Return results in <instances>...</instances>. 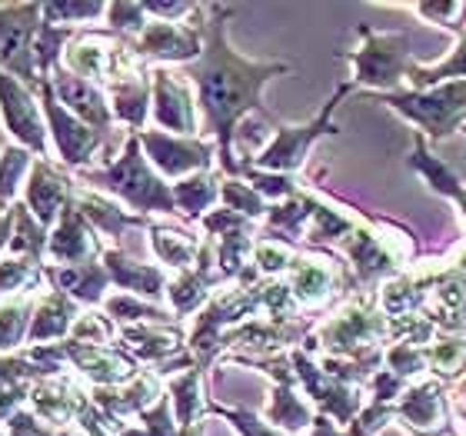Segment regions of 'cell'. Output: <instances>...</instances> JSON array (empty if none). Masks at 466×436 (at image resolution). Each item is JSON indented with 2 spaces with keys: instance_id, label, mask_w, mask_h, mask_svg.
Wrapping results in <instances>:
<instances>
[{
  "instance_id": "obj_2",
  "label": "cell",
  "mask_w": 466,
  "mask_h": 436,
  "mask_svg": "<svg viewBox=\"0 0 466 436\" xmlns=\"http://www.w3.org/2000/svg\"><path fill=\"white\" fill-rule=\"evenodd\" d=\"M373 100L413 120L433 140L450 137L466 120V80H447L433 90H407V94L393 90V94H377Z\"/></svg>"
},
{
  "instance_id": "obj_5",
  "label": "cell",
  "mask_w": 466,
  "mask_h": 436,
  "mask_svg": "<svg viewBox=\"0 0 466 436\" xmlns=\"http://www.w3.org/2000/svg\"><path fill=\"white\" fill-rule=\"evenodd\" d=\"M383 333H387L383 317L373 313L370 307L353 303V307H347V310L327 327L323 337H327V347L337 350V353H353V357H360V350L383 340Z\"/></svg>"
},
{
  "instance_id": "obj_8",
  "label": "cell",
  "mask_w": 466,
  "mask_h": 436,
  "mask_svg": "<svg viewBox=\"0 0 466 436\" xmlns=\"http://www.w3.org/2000/svg\"><path fill=\"white\" fill-rule=\"evenodd\" d=\"M144 144L150 147V154L167 174H184V170H194V167L210 164V150L204 144H174L167 137L147 134Z\"/></svg>"
},
{
  "instance_id": "obj_22",
  "label": "cell",
  "mask_w": 466,
  "mask_h": 436,
  "mask_svg": "<svg viewBox=\"0 0 466 436\" xmlns=\"http://www.w3.org/2000/svg\"><path fill=\"white\" fill-rule=\"evenodd\" d=\"M460 397H463V400H466V383H463V387H460Z\"/></svg>"
},
{
  "instance_id": "obj_10",
  "label": "cell",
  "mask_w": 466,
  "mask_h": 436,
  "mask_svg": "<svg viewBox=\"0 0 466 436\" xmlns=\"http://www.w3.org/2000/svg\"><path fill=\"white\" fill-rule=\"evenodd\" d=\"M410 167H417L420 174L427 177L430 187L437 190V194L443 197H453L460 207H463V214H466V187L460 184L457 177L450 174V167L447 164H440L437 157L427 150V140L423 137H417V147H413V157H410Z\"/></svg>"
},
{
  "instance_id": "obj_14",
  "label": "cell",
  "mask_w": 466,
  "mask_h": 436,
  "mask_svg": "<svg viewBox=\"0 0 466 436\" xmlns=\"http://www.w3.org/2000/svg\"><path fill=\"white\" fill-rule=\"evenodd\" d=\"M427 360H433V373L443 377H457L466 367V347L460 340H440L437 347L427 350Z\"/></svg>"
},
{
  "instance_id": "obj_1",
  "label": "cell",
  "mask_w": 466,
  "mask_h": 436,
  "mask_svg": "<svg viewBox=\"0 0 466 436\" xmlns=\"http://www.w3.org/2000/svg\"><path fill=\"white\" fill-rule=\"evenodd\" d=\"M287 64H250L230 54L220 34V20H217L214 34H210V47H207L200 67H197V84H200V104L214 130L220 134L224 144V164L233 170L230 160V134L237 117L247 114L250 107H260V87L273 74H283Z\"/></svg>"
},
{
  "instance_id": "obj_12",
  "label": "cell",
  "mask_w": 466,
  "mask_h": 436,
  "mask_svg": "<svg viewBox=\"0 0 466 436\" xmlns=\"http://www.w3.org/2000/svg\"><path fill=\"white\" fill-rule=\"evenodd\" d=\"M140 50L144 54H157V57H177L184 60L190 57V54H197V40L190 37V34H184L180 27H174V24H150L144 34V40H140Z\"/></svg>"
},
{
  "instance_id": "obj_23",
  "label": "cell",
  "mask_w": 466,
  "mask_h": 436,
  "mask_svg": "<svg viewBox=\"0 0 466 436\" xmlns=\"http://www.w3.org/2000/svg\"><path fill=\"white\" fill-rule=\"evenodd\" d=\"M463 134H466V127H463Z\"/></svg>"
},
{
  "instance_id": "obj_17",
  "label": "cell",
  "mask_w": 466,
  "mask_h": 436,
  "mask_svg": "<svg viewBox=\"0 0 466 436\" xmlns=\"http://www.w3.org/2000/svg\"><path fill=\"white\" fill-rule=\"evenodd\" d=\"M313 217H317L313 240H333V237H347V233L353 230V220L343 217L340 210H330V207H317Z\"/></svg>"
},
{
  "instance_id": "obj_3",
  "label": "cell",
  "mask_w": 466,
  "mask_h": 436,
  "mask_svg": "<svg viewBox=\"0 0 466 436\" xmlns=\"http://www.w3.org/2000/svg\"><path fill=\"white\" fill-rule=\"evenodd\" d=\"M357 34L363 37V47L350 54L353 84L393 94V87L410 70V37L407 34H377L370 27H360Z\"/></svg>"
},
{
  "instance_id": "obj_20",
  "label": "cell",
  "mask_w": 466,
  "mask_h": 436,
  "mask_svg": "<svg viewBox=\"0 0 466 436\" xmlns=\"http://www.w3.org/2000/svg\"><path fill=\"white\" fill-rule=\"evenodd\" d=\"M420 14H430V17H437V20H450V17H457L460 10V4H420Z\"/></svg>"
},
{
  "instance_id": "obj_16",
  "label": "cell",
  "mask_w": 466,
  "mask_h": 436,
  "mask_svg": "<svg viewBox=\"0 0 466 436\" xmlns=\"http://www.w3.org/2000/svg\"><path fill=\"white\" fill-rule=\"evenodd\" d=\"M270 417L280 420L283 427L300 430V427H307V420H310V410H307V403H300V400L293 397L290 390H277V400H273Z\"/></svg>"
},
{
  "instance_id": "obj_7",
  "label": "cell",
  "mask_w": 466,
  "mask_h": 436,
  "mask_svg": "<svg viewBox=\"0 0 466 436\" xmlns=\"http://www.w3.org/2000/svg\"><path fill=\"white\" fill-rule=\"evenodd\" d=\"M157 77V120L167 124L177 134H190L194 130V104L187 97V87L170 74H154Z\"/></svg>"
},
{
  "instance_id": "obj_21",
  "label": "cell",
  "mask_w": 466,
  "mask_h": 436,
  "mask_svg": "<svg viewBox=\"0 0 466 436\" xmlns=\"http://www.w3.org/2000/svg\"><path fill=\"white\" fill-rule=\"evenodd\" d=\"M313 436H343V433H337V430H333V423L330 420H317V430H313Z\"/></svg>"
},
{
  "instance_id": "obj_4",
  "label": "cell",
  "mask_w": 466,
  "mask_h": 436,
  "mask_svg": "<svg viewBox=\"0 0 466 436\" xmlns=\"http://www.w3.org/2000/svg\"><path fill=\"white\" fill-rule=\"evenodd\" d=\"M347 94H350V84H343V87L333 94L330 104L323 107V114L317 117V120H310V124H303V127H283V130H277L273 144L257 157V164L270 167V170H277V174H280V170H297V167L303 164V157H307V150H310L313 140L323 137V134H330V130H337V127L330 124V114H333V107L347 97Z\"/></svg>"
},
{
  "instance_id": "obj_13",
  "label": "cell",
  "mask_w": 466,
  "mask_h": 436,
  "mask_svg": "<svg viewBox=\"0 0 466 436\" xmlns=\"http://www.w3.org/2000/svg\"><path fill=\"white\" fill-rule=\"evenodd\" d=\"M407 77L413 80V90L440 87V84H447V80H466V37H460V47L453 50L443 64H433V67L410 64Z\"/></svg>"
},
{
  "instance_id": "obj_19",
  "label": "cell",
  "mask_w": 466,
  "mask_h": 436,
  "mask_svg": "<svg viewBox=\"0 0 466 436\" xmlns=\"http://www.w3.org/2000/svg\"><path fill=\"white\" fill-rule=\"evenodd\" d=\"M257 260H260V267L267 273H277L290 263V250L280 247V243H260V247H257Z\"/></svg>"
},
{
  "instance_id": "obj_11",
  "label": "cell",
  "mask_w": 466,
  "mask_h": 436,
  "mask_svg": "<svg viewBox=\"0 0 466 436\" xmlns=\"http://www.w3.org/2000/svg\"><path fill=\"white\" fill-rule=\"evenodd\" d=\"M333 290V267L330 260H297V270H293V293L297 300L303 303H323Z\"/></svg>"
},
{
  "instance_id": "obj_18",
  "label": "cell",
  "mask_w": 466,
  "mask_h": 436,
  "mask_svg": "<svg viewBox=\"0 0 466 436\" xmlns=\"http://www.w3.org/2000/svg\"><path fill=\"white\" fill-rule=\"evenodd\" d=\"M390 417H393V410H390L387 403H377V400H373V407L363 410L357 417V423H353V436H373Z\"/></svg>"
},
{
  "instance_id": "obj_15",
  "label": "cell",
  "mask_w": 466,
  "mask_h": 436,
  "mask_svg": "<svg viewBox=\"0 0 466 436\" xmlns=\"http://www.w3.org/2000/svg\"><path fill=\"white\" fill-rule=\"evenodd\" d=\"M387 367L403 380L413 377V373H423L427 370V350H417L413 343H397L387 353Z\"/></svg>"
},
{
  "instance_id": "obj_9",
  "label": "cell",
  "mask_w": 466,
  "mask_h": 436,
  "mask_svg": "<svg viewBox=\"0 0 466 436\" xmlns=\"http://www.w3.org/2000/svg\"><path fill=\"white\" fill-rule=\"evenodd\" d=\"M400 417L407 420L410 427L433 430L443 420V390L437 383L407 390L403 400H400Z\"/></svg>"
},
{
  "instance_id": "obj_6",
  "label": "cell",
  "mask_w": 466,
  "mask_h": 436,
  "mask_svg": "<svg viewBox=\"0 0 466 436\" xmlns=\"http://www.w3.org/2000/svg\"><path fill=\"white\" fill-rule=\"evenodd\" d=\"M397 237L390 233H377V230H357L353 233V243H350V257L357 263L360 280H380L393 273V267L400 263V247Z\"/></svg>"
}]
</instances>
